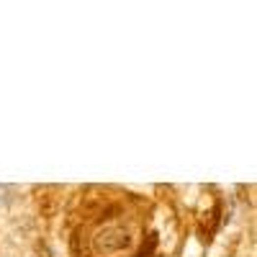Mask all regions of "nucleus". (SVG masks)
I'll use <instances>...</instances> for the list:
<instances>
[]
</instances>
